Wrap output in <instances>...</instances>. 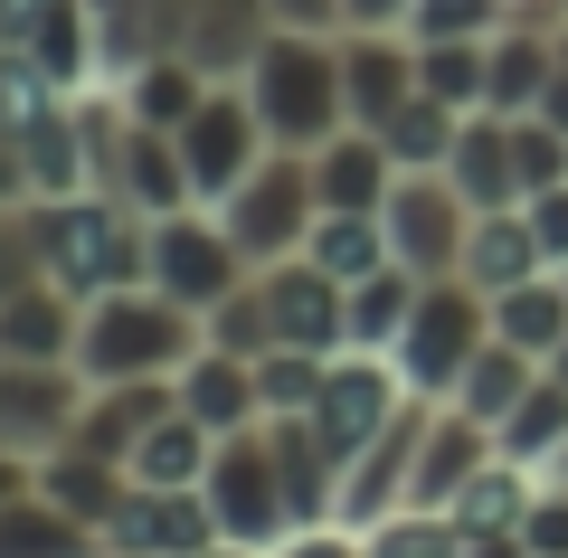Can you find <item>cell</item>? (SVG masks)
Here are the masks:
<instances>
[{
  "mask_svg": "<svg viewBox=\"0 0 568 558\" xmlns=\"http://www.w3.org/2000/svg\"><path fill=\"white\" fill-rule=\"evenodd\" d=\"M200 341H209L200 313L171 303L162 284H114L77 322V369L85 379H181Z\"/></svg>",
  "mask_w": 568,
  "mask_h": 558,
  "instance_id": "6da1fadb",
  "label": "cell"
},
{
  "mask_svg": "<svg viewBox=\"0 0 568 558\" xmlns=\"http://www.w3.org/2000/svg\"><path fill=\"white\" fill-rule=\"evenodd\" d=\"M246 95H256L265 133L284 152H323L332 133L351 123V95H342V29H275L246 67Z\"/></svg>",
  "mask_w": 568,
  "mask_h": 558,
  "instance_id": "7a4b0ae2",
  "label": "cell"
},
{
  "mask_svg": "<svg viewBox=\"0 0 568 558\" xmlns=\"http://www.w3.org/2000/svg\"><path fill=\"white\" fill-rule=\"evenodd\" d=\"M39 209V256H48V284H67L77 303L114 294V284H142V227L123 200L104 190H77V200H29Z\"/></svg>",
  "mask_w": 568,
  "mask_h": 558,
  "instance_id": "3957f363",
  "label": "cell"
},
{
  "mask_svg": "<svg viewBox=\"0 0 568 558\" xmlns=\"http://www.w3.org/2000/svg\"><path fill=\"white\" fill-rule=\"evenodd\" d=\"M484 341H493V303L474 294L465 275H426L407 332L388 341V359H398V379L417 388V398H455V379L474 369V351H484Z\"/></svg>",
  "mask_w": 568,
  "mask_h": 558,
  "instance_id": "277c9868",
  "label": "cell"
},
{
  "mask_svg": "<svg viewBox=\"0 0 568 558\" xmlns=\"http://www.w3.org/2000/svg\"><path fill=\"white\" fill-rule=\"evenodd\" d=\"M246 275H256V265H246V246L227 237V219L209 200H190V209H171V219L142 227V284H162V294L190 303V313L227 303Z\"/></svg>",
  "mask_w": 568,
  "mask_h": 558,
  "instance_id": "5b68a950",
  "label": "cell"
},
{
  "mask_svg": "<svg viewBox=\"0 0 568 558\" xmlns=\"http://www.w3.org/2000/svg\"><path fill=\"white\" fill-rule=\"evenodd\" d=\"M219 219H227V237L246 246V265H275V256H304V237H313V219H323V190H313V152H265L256 171L237 180L219 200Z\"/></svg>",
  "mask_w": 568,
  "mask_h": 558,
  "instance_id": "8992f818",
  "label": "cell"
},
{
  "mask_svg": "<svg viewBox=\"0 0 568 558\" xmlns=\"http://www.w3.org/2000/svg\"><path fill=\"white\" fill-rule=\"evenodd\" d=\"M200 493H209V511H219V539L275 549L284 530H304V520H294V493H284V464H275V436H265V426L219 436V455H209Z\"/></svg>",
  "mask_w": 568,
  "mask_h": 558,
  "instance_id": "52a82bcc",
  "label": "cell"
},
{
  "mask_svg": "<svg viewBox=\"0 0 568 558\" xmlns=\"http://www.w3.org/2000/svg\"><path fill=\"white\" fill-rule=\"evenodd\" d=\"M275 152V133H265V114H256V95H246V77H227V85H209L200 95V114L181 123V161H190V200H209L219 209L227 190H237L256 161Z\"/></svg>",
  "mask_w": 568,
  "mask_h": 558,
  "instance_id": "ba28073f",
  "label": "cell"
},
{
  "mask_svg": "<svg viewBox=\"0 0 568 558\" xmlns=\"http://www.w3.org/2000/svg\"><path fill=\"white\" fill-rule=\"evenodd\" d=\"M379 227H388V256L407 265V275H455L465 265V237H474V200L455 190L446 171H398V190H388V209H379Z\"/></svg>",
  "mask_w": 568,
  "mask_h": 558,
  "instance_id": "9c48e42d",
  "label": "cell"
},
{
  "mask_svg": "<svg viewBox=\"0 0 568 558\" xmlns=\"http://www.w3.org/2000/svg\"><path fill=\"white\" fill-rule=\"evenodd\" d=\"M417 398V388L398 379V359L388 351H332V379H323V398H313V426H323V445L332 455H369V445L388 436V417Z\"/></svg>",
  "mask_w": 568,
  "mask_h": 558,
  "instance_id": "30bf717a",
  "label": "cell"
},
{
  "mask_svg": "<svg viewBox=\"0 0 568 558\" xmlns=\"http://www.w3.org/2000/svg\"><path fill=\"white\" fill-rule=\"evenodd\" d=\"M77 407H85L77 359H0V445H10V455L48 464L77 436Z\"/></svg>",
  "mask_w": 568,
  "mask_h": 558,
  "instance_id": "8fae6325",
  "label": "cell"
},
{
  "mask_svg": "<svg viewBox=\"0 0 568 558\" xmlns=\"http://www.w3.org/2000/svg\"><path fill=\"white\" fill-rule=\"evenodd\" d=\"M209 539H219V511L200 483H123V501L104 511V549L133 558H200Z\"/></svg>",
  "mask_w": 568,
  "mask_h": 558,
  "instance_id": "7c38bea8",
  "label": "cell"
},
{
  "mask_svg": "<svg viewBox=\"0 0 568 558\" xmlns=\"http://www.w3.org/2000/svg\"><path fill=\"white\" fill-rule=\"evenodd\" d=\"M275 39V10L265 0H171V48H181L200 77H246L256 48Z\"/></svg>",
  "mask_w": 568,
  "mask_h": 558,
  "instance_id": "4fadbf2b",
  "label": "cell"
},
{
  "mask_svg": "<svg viewBox=\"0 0 568 558\" xmlns=\"http://www.w3.org/2000/svg\"><path fill=\"white\" fill-rule=\"evenodd\" d=\"M171 407H181V379H85V407H77V436L67 445H85V455H104V464H133V445L152 436Z\"/></svg>",
  "mask_w": 568,
  "mask_h": 558,
  "instance_id": "5bb4252c",
  "label": "cell"
},
{
  "mask_svg": "<svg viewBox=\"0 0 568 558\" xmlns=\"http://www.w3.org/2000/svg\"><path fill=\"white\" fill-rule=\"evenodd\" d=\"M342 95H351V123L379 133L417 95V29H342Z\"/></svg>",
  "mask_w": 568,
  "mask_h": 558,
  "instance_id": "9a60e30c",
  "label": "cell"
},
{
  "mask_svg": "<svg viewBox=\"0 0 568 558\" xmlns=\"http://www.w3.org/2000/svg\"><path fill=\"white\" fill-rule=\"evenodd\" d=\"M256 284H265V313H275V341H294V351H342V341H351V322H342V284H332L313 256H275V265H256Z\"/></svg>",
  "mask_w": 568,
  "mask_h": 558,
  "instance_id": "2e32d148",
  "label": "cell"
},
{
  "mask_svg": "<svg viewBox=\"0 0 568 558\" xmlns=\"http://www.w3.org/2000/svg\"><path fill=\"white\" fill-rule=\"evenodd\" d=\"M493 455H503V445H493V426L436 398V417H426V445H417V483H407V501H426V511H455V493H465V483L484 474Z\"/></svg>",
  "mask_w": 568,
  "mask_h": 558,
  "instance_id": "e0dca14e",
  "label": "cell"
},
{
  "mask_svg": "<svg viewBox=\"0 0 568 558\" xmlns=\"http://www.w3.org/2000/svg\"><path fill=\"white\" fill-rule=\"evenodd\" d=\"M10 152H20L29 200H77V190H95V171H85V114H77V95H58L39 123H20V133H10Z\"/></svg>",
  "mask_w": 568,
  "mask_h": 558,
  "instance_id": "ac0fdd59",
  "label": "cell"
},
{
  "mask_svg": "<svg viewBox=\"0 0 568 558\" xmlns=\"http://www.w3.org/2000/svg\"><path fill=\"white\" fill-rule=\"evenodd\" d=\"M455 275L474 284V294H511V284H530V275H549V246H540V227H530V209H474V237H465V265Z\"/></svg>",
  "mask_w": 568,
  "mask_h": 558,
  "instance_id": "d6986e66",
  "label": "cell"
},
{
  "mask_svg": "<svg viewBox=\"0 0 568 558\" xmlns=\"http://www.w3.org/2000/svg\"><path fill=\"white\" fill-rule=\"evenodd\" d=\"M549 77H559V29L503 20L484 39V104H493V114H530V104L549 95Z\"/></svg>",
  "mask_w": 568,
  "mask_h": 558,
  "instance_id": "ffe728a7",
  "label": "cell"
},
{
  "mask_svg": "<svg viewBox=\"0 0 568 558\" xmlns=\"http://www.w3.org/2000/svg\"><path fill=\"white\" fill-rule=\"evenodd\" d=\"M181 407L209 426V436H246V426H265V398H256V359L219 351V341H200L181 369Z\"/></svg>",
  "mask_w": 568,
  "mask_h": 558,
  "instance_id": "44dd1931",
  "label": "cell"
},
{
  "mask_svg": "<svg viewBox=\"0 0 568 558\" xmlns=\"http://www.w3.org/2000/svg\"><path fill=\"white\" fill-rule=\"evenodd\" d=\"M446 180L465 190L474 209H521L530 190H521V152H511V114H465V133H455V152H446Z\"/></svg>",
  "mask_w": 568,
  "mask_h": 558,
  "instance_id": "7402d4cb",
  "label": "cell"
},
{
  "mask_svg": "<svg viewBox=\"0 0 568 558\" xmlns=\"http://www.w3.org/2000/svg\"><path fill=\"white\" fill-rule=\"evenodd\" d=\"M313 190H323V209H388L398 161H388V142L369 133V123H342V133L313 152Z\"/></svg>",
  "mask_w": 568,
  "mask_h": 558,
  "instance_id": "603a6c76",
  "label": "cell"
},
{
  "mask_svg": "<svg viewBox=\"0 0 568 558\" xmlns=\"http://www.w3.org/2000/svg\"><path fill=\"white\" fill-rule=\"evenodd\" d=\"M85 20H95V85L171 58V0H85Z\"/></svg>",
  "mask_w": 568,
  "mask_h": 558,
  "instance_id": "cb8c5ba5",
  "label": "cell"
},
{
  "mask_svg": "<svg viewBox=\"0 0 568 558\" xmlns=\"http://www.w3.org/2000/svg\"><path fill=\"white\" fill-rule=\"evenodd\" d=\"M20 58L39 67L58 95H85L95 85V20H85V0H39L20 29Z\"/></svg>",
  "mask_w": 568,
  "mask_h": 558,
  "instance_id": "d4e9b609",
  "label": "cell"
},
{
  "mask_svg": "<svg viewBox=\"0 0 568 558\" xmlns=\"http://www.w3.org/2000/svg\"><path fill=\"white\" fill-rule=\"evenodd\" d=\"M77 322L85 303L67 284H29L0 303V359H77Z\"/></svg>",
  "mask_w": 568,
  "mask_h": 558,
  "instance_id": "484cf974",
  "label": "cell"
},
{
  "mask_svg": "<svg viewBox=\"0 0 568 558\" xmlns=\"http://www.w3.org/2000/svg\"><path fill=\"white\" fill-rule=\"evenodd\" d=\"M95 549H104V530H85L77 511H58L39 483L0 501V558H95Z\"/></svg>",
  "mask_w": 568,
  "mask_h": 558,
  "instance_id": "4316f807",
  "label": "cell"
},
{
  "mask_svg": "<svg viewBox=\"0 0 568 558\" xmlns=\"http://www.w3.org/2000/svg\"><path fill=\"white\" fill-rule=\"evenodd\" d=\"M493 341H511V351H530L549 369V351L568 341V275L549 265V275L511 284V294H493Z\"/></svg>",
  "mask_w": 568,
  "mask_h": 558,
  "instance_id": "83f0119b",
  "label": "cell"
},
{
  "mask_svg": "<svg viewBox=\"0 0 568 558\" xmlns=\"http://www.w3.org/2000/svg\"><path fill=\"white\" fill-rule=\"evenodd\" d=\"M209 85H219V77H200V67H190L181 48H171V58L133 67V77H123V85H104V95H114L133 123H162V133H181V123L200 114V95H209Z\"/></svg>",
  "mask_w": 568,
  "mask_h": 558,
  "instance_id": "f1b7e54d",
  "label": "cell"
},
{
  "mask_svg": "<svg viewBox=\"0 0 568 558\" xmlns=\"http://www.w3.org/2000/svg\"><path fill=\"white\" fill-rule=\"evenodd\" d=\"M304 256L323 265L332 284H361V275H379V265H398V256H388L379 209H323V219H313V237H304Z\"/></svg>",
  "mask_w": 568,
  "mask_h": 558,
  "instance_id": "f546056e",
  "label": "cell"
},
{
  "mask_svg": "<svg viewBox=\"0 0 568 558\" xmlns=\"http://www.w3.org/2000/svg\"><path fill=\"white\" fill-rule=\"evenodd\" d=\"M530 388H540V359H530V351H511V341H484V351H474V369L455 379V398H446V407H465V417L503 426L511 407L530 398Z\"/></svg>",
  "mask_w": 568,
  "mask_h": 558,
  "instance_id": "4dcf8cb0",
  "label": "cell"
},
{
  "mask_svg": "<svg viewBox=\"0 0 568 558\" xmlns=\"http://www.w3.org/2000/svg\"><path fill=\"white\" fill-rule=\"evenodd\" d=\"M407 313H417V275H407V265H379V275L342 284V322H351L342 351H388V341L407 332Z\"/></svg>",
  "mask_w": 568,
  "mask_h": 558,
  "instance_id": "1f68e13d",
  "label": "cell"
},
{
  "mask_svg": "<svg viewBox=\"0 0 568 558\" xmlns=\"http://www.w3.org/2000/svg\"><path fill=\"white\" fill-rule=\"evenodd\" d=\"M123 483H133V474H123V464H104V455H85V445H58V455L39 464V493L58 501V511H77L85 530H104V511L123 501Z\"/></svg>",
  "mask_w": 568,
  "mask_h": 558,
  "instance_id": "d6a6232c",
  "label": "cell"
},
{
  "mask_svg": "<svg viewBox=\"0 0 568 558\" xmlns=\"http://www.w3.org/2000/svg\"><path fill=\"white\" fill-rule=\"evenodd\" d=\"M493 445H503L511 464H530V474H549V464H559V445H568V379H549V369H540V388H530V398L493 426Z\"/></svg>",
  "mask_w": 568,
  "mask_h": 558,
  "instance_id": "836d02e7",
  "label": "cell"
},
{
  "mask_svg": "<svg viewBox=\"0 0 568 558\" xmlns=\"http://www.w3.org/2000/svg\"><path fill=\"white\" fill-rule=\"evenodd\" d=\"M209 455H219V436H209L190 407H171V417L133 445V464H123V474H133V483H200V474H209Z\"/></svg>",
  "mask_w": 568,
  "mask_h": 558,
  "instance_id": "e575fe53",
  "label": "cell"
},
{
  "mask_svg": "<svg viewBox=\"0 0 568 558\" xmlns=\"http://www.w3.org/2000/svg\"><path fill=\"white\" fill-rule=\"evenodd\" d=\"M455 133H465V114H455V104H436V95H407L398 114L379 123V142H388V161H398V171H446Z\"/></svg>",
  "mask_w": 568,
  "mask_h": 558,
  "instance_id": "d590c367",
  "label": "cell"
},
{
  "mask_svg": "<svg viewBox=\"0 0 568 558\" xmlns=\"http://www.w3.org/2000/svg\"><path fill=\"white\" fill-rule=\"evenodd\" d=\"M530 493H540V474H530V464H511V455H493L484 474L455 493V520H465V530H521Z\"/></svg>",
  "mask_w": 568,
  "mask_h": 558,
  "instance_id": "8d00e7d4",
  "label": "cell"
},
{
  "mask_svg": "<svg viewBox=\"0 0 568 558\" xmlns=\"http://www.w3.org/2000/svg\"><path fill=\"white\" fill-rule=\"evenodd\" d=\"M369 558H465V520L426 511V501H398V511L369 520Z\"/></svg>",
  "mask_w": 568,
  "mask_h": 558,
  "instance_id": "74e56055",
  "label": "cell"
},
{
  "mask_svg": "<svg viewBox=\"0 0 568 558\" xmlns=\"http://www.w3.org/2000/svg\"><path fill=\"white\" fill-rule=\"evenodd\" d=\"M417 95L484 114V39H417Z\"/></svg>",
  "mask_w": 568,
  "mask_h": 558,
  "instance_id": "f35d334b",
  "label": "cell"
},
{
  "mask_svg": "<svg viewBox=\"0 0 568 558\" xmlns=\"http://www.w3.org/2000/svg\"><path fill=\"white\" fill-rule=\"evenodd\" d=\"M323 379H332V351H294V341H275V351L256 359V398H265V417H313Z\"/></svg>",
  "mask_w": 568,
  "mask_h": 558,
  "instance_id": "ab89813d",
  "label": "cell"
},
{
  "mask_svg": "<svg viewBox=\"0 0 568 558\" xmlns=\"http://www.w3.org/2000/svg\"><path fill=\"white\" fill-rule=\"evenodd\" d=\"M200 332L219 341V351H237V359H265V351H275V313H265V284L246 275L227 303H209V313H200Z\"/></svg>",
  "mask_w": 568,
  "mask_h": 558,
  "instance_id": "60d3db41",
  "label": "cell"
},
{
  "mask_svg": "<svg viewBox=\"0 0 568 558\" xmlns=\"http://www.w3.org/2000/svg\"><path fill=\"white\" fill-rule=\"evenodd\" d=\"M503 20H511V0H417L407 10L417 39H493Z\"/></svg>",
  "mask_w": 568,
  "mask_h": 558,
  "instance_id": "b9f144b4",
  "label": "cell"
},
{
  "mask_svg": "<svg viewBox=\"0 0 568 558\" xmlns=\"http://www.w3.org/2000/svg\"><path fill=\"white\" fill-rule=\"evenodd\" d=\"M265 558H369V530L361 520H304V530H284Z\"/></svg>",
  "mask_w": 568,
  "mask_h": 558,
  "instance_id": "7bdbcfd3",
  "label": "cell"
},
{
  "mask_svg": "<svg viewBox=\"0 0 568 558\" xmlns=\"http://www.w3.org/2000/svg\"><path fill=\"white\" fill-rule=\"evenodd\" d=\"M521 539H530V558H568V483L559 474H540V493L521 511Z\"/></svg>",
  "mask_w": 568,
  "mask_h": 558,
  "instance_id": "ee69618b",
  "label": "cell"
},
{
  "mask_svg": "<svg viewBox=\"0 0 568 558\" xmlns=\"http://www.w3.org/2000/svg\"><path fill=\"white\" fill-rule=\"evenodd\" d=\"M530 227H540V246H549V265H568V180H549V190H530Z\"/></svg>",
  "mask_w": 568,
  "mask_h": 558,
  "instance_id": "f6af8a7d",
  "label": "cell"
},
{
  "mask_svg": "<svg viewBox=\"0 0 568 558\" xmlns=\"http://www.w3.org/2000/svg\"><path fill=\"white\" fill-rule=\"evenodd\" d=\"M275 29H342V0H265Z\"/></svg>",
  "mask_w": 568,
  "mask_h": 558,
  "instance_id": "bcb514c9",
  "label": "cell"
},
{
  "mask_svg": "<svg viewBox=\"0 0 568 558\" xmlns=\"http://www.w3.org/2000/svg\"><path fill=\"white\" fill-rule=\"evenodd\" d=\"M417 0H342V29H407Z\"/></svg>",
  "mask_w": 568,
  "mask_h": 558,
  "instance_id": "7dc6e473",
  "label": "cell"
},
{
  "mask_svg": "<svg viewBox=\"0 0 568 558\" xmlns=\"http://www.w3.org/2000/svg\"><path fill=\"white\" fill-rule=\"evenodd\" d=\"M465 558H530L521 530H465Z\"/></svg>",
  "mask_w": 568,
  "mask_h": 558,
  "instance_id": "c3c4849f",
  "label": "cell"
},
{
  "mask_svg": "<svg viewBox=\"0 0 568 558\" xmlns=\"http://www.w3.org/2000/svg\"><path fill=\"white\" fill-rule=\"evenodd\" d=\"M29 483H39V464H29V455H10V445H0V501H10V493H29Z\"/></svg>",
  "mask_w": 568,
  "mask_h": 558,
  "instance_id": "681fc988",
  "label": "cell"
},
{
  "mask_svg": "<svg viewBox=\"0 0 568 558\" xmlns=\"http://www.w3.org/2000/svg\"><path fill=\"white\" fill-rule=\"evenodd\" d=\"M200 558H265V549H246V539H209Z\"/></svg>",
  "mask_w": 568,
  "mask_h": 558,
  "instance_id": "f907efd6",
  "label": "cell"
},
{
  "mask_svg": "<svg viewBox=\"0 0 568 558\" xmlns=\"http://www.w3.org/2000/svg\"><path fill=\"white\" fill-rule=\"evenodd\" d=\"M549 379H568V341H559V351H549Z\"/></svg>",
  "mask_w": 568,
  "mask_h": 558,
  "instance_id": "816d5d0a",
  "label": "cell"
},
{
  "mask_svg": "<svg viewBox=\"0 0 568 558\" xmlns=\"http://www.w3.org/2000/svg\"><path fill=\"white\" fill-rule=\"evenodd\" d=\"M549 474H559V483H568V445H559V464H549Z\"/></svg>",
  "mask_w": 568,
  "mask_h": 558,
  "instance_id": "f5cc1de1",
  "label": "cell"
},
{
  "mask_svg": "<svg viewBox=\"0 0 568 558\" xmlns=\"http://www.w3.org/2000/svg\"><path fill=\"white\" fill-rule=\"evenodd\" d=\"M559 58H568V20H559Z\"/></svg>",
  "mask_w": 568,
  "mask_h": 558,
  "instance_id": "db71d44e",
  "label": "cell"
},
{
  "mask_svg": "<svg viewBox=\"0 0 568 558\" xmlns=\"http://www.w3.org/2000/svg\"><path fill=\"white\" fill-rule=\"evenodd\" d=\"M95 558H133V549H95Z\"/></svg>",
  "mask_w": 568,
  "mask_h": 558,
  "instance_id": "11a10c76",
  "label": "cell"
},
{
  "mask_svg": "<svg viewBox=\"0 0 568 558\" xmlns=\"http://www.w3.org/2000/svg\"><path fill=\"white\" fill-rule=\"evenodd\" d=\"M559 275H568V265H559Z\"/></svg>",
  "mask_w": 568,
  "mask_h": 558,
  "instance_id": "9f6ffc18",
  "label": "cell"
}]
</instances>
